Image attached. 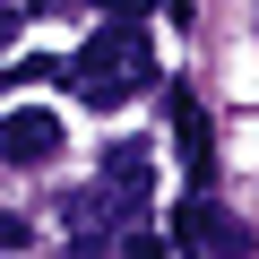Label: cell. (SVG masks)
Wrapping results in <instances>:
<instances>
[{"instance_id": "cell-1", "label": "cell", "mask_w": 259, "mask_h": 259, "mask_svg": "<svg viewBox=\"0 0 259 259\" xmlns=\"http://www.w3.org/2000/svg\"><path fill=\"white\" fill-rule=\"evenodd\" d=\"M69 87H78V104H95V112H121L139 87H156V52H147V35L130 26V18H112L78 61H69Z\"/></svg>"}, {"instance_id": "cell-2", "label": "cell", "mask_w": 259, "mask_h": 259, "mask_svg": "<svg viewBox=\"0 0 259 259\" xmlns=\"http://www.w3.org/2000/svg\"><path fill=\"white\" fill-rule=\"evenodd\" d=\"M61 139H69V121L52 112V104H18V112H0V164H52L61 156Z\"/></svg>"}, {"instance_id": "cell-3", "label": "cell", "mask_w": 259, "mask_h": 259, "mask_svg": "<svg viewBox=\"0 0 259 259\" xmlns=\"http://www.w3.org/2000/svg\"><path fill=\"white\" fill-rule=\"evenodd\" d=\"M173 242H182V250H250V233H242L225 207H207V199H190V207L173 216Z\"/></svg>"}, {"instance_id": "cell-4", "label": "cell", "mask_w": 259, "mask_h": 259, "mask_svg": "<svg viewBox=\"0 0 259 259\" xmlns=\"http://www.w3.org/2000/svg\"><path fill=\"white\" fill-rule=\"evenodd\" d=\"M104 190L130 207V216H147V190H156V173H147V156L139 147H104Z\"/></svg>"}, {"instance_id": "cell-5", "label": "cell", "mask_w": 259, "mask_h": 259, "mask_svg": "<svg viewBox=\"0 0 259 259\" xmlns=\"http://www.w3.org/2000/svg\"><path fill=\"white\" fill-rule=\"evenodd\" d=\"M173 139H182V164L207 182V121H199V104H190V95H173Z\"/></svg>"}, {"instance_id": "cell-6", "label": "cell", "mask_w": 259, "mask_h": 259, "mask_svg": "<svg viewBox=\"0 0 259 259\" xmlns=\"http://www.w3.org/2000/svg\"><path fill=\"white\" fill-rule=\"evenodd\" d=\"M18 18H26V0H0V52L18 44Z\"/></svg>"}, {"instance_id": "cell-7", "label": "cell", "mask_w": 259, "mask_h": 259, "mask_svg": "<svg viewBox=\"0 0 259 259\" xmlns=\"http://www.w3.org/2000/svg\"><path fill=\"white\" fill-rule=\"evenodd\" d=\"M0 250H26V225L18 216H0Z\"/></svg>"}, {"instance_id": "cell-8", "label": "cell", "mask_w": 259, "mask_h": 259, "mask_svg": "<svg viewBox=\"0 0 259 259\" xmlns=\"http://www.w3.org/2000/svg\"><path fill=\"white\" fill-rule=\"evenodd\" d=\"M104 9H112V18H130V9H147V0H104Z\"/></svg>"}, {"instance_id": "cell-9", "label": "cell", "mask_w": 259, "mask_h": 259, "mask_svg": "<svg viewBox=\"0 0 259 259\" xmlns=\"http://www.w3.org/2000/svg\"><path fill=\"white\" fill-rule=\"evenodd\" d=\"M26 9H69V0H26Z\"/></svg>"}]
</instances>
